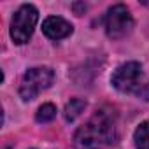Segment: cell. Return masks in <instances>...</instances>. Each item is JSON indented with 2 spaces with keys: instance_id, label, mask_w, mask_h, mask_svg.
I'll list each match as a JSON object with an SVG mask.
<instances>
[{
  "instance_id": "obj_8",
  "label": "cell",
  "mask_w": 149,
  "mask_h": 149,
  "mask_svg": "<svg viewBox=\"0 0 149 149\" xmlns=\"http://www.w3.org/2000/svg\"><path fill=\"white\" fill-rule=\"evenodd\" d=\"M133 139H135L137 149H149V121H144L139 125Z\"/></svg>"
},
{
  "instance_id": "obj_4",
  "label": "cell",
  "mask_w": 149,
  "mask_h": 149,
  "mask_svg": "<svg viewBox=\"0 0 149 149\" xmlns=\"http://www.w3.org/2000/svg\"><path fill=\"white\" fill-rule=\"evenodd\" d=\"M104 26H105V33L111 39L126 37L133 28V18H132L128 7L125 4L112 6L104 18Z\"/></svg>"
},
{
  "instance_id": "obj_7",
  "label": "cell",
  "mask_w": 149,
  "mask_h": 149,
  "mask_svg": "<svg viewBox=\"0 0 149 149\" xmlns=\"http://www.w3.org/2000/svg\"><path fill=\"white\" fill-rule=\"evenodd\" d=\"M86 109V100L83 98H72L67 105H65V111H63V116L67 121H74V119H77L81 116V112Z\"/></svg>"
},
{
  "instance_id": "obj_3",
  "label": "cell",
  "mask_w": 149,
  "mask_h": 149,
  "mask_svg": "<svg viewBox=\"0 0 149 149\" xmlns=\"http://www.w3.org/2000/svg\"><path fill=\"white\" fill-rule=\"evenodd\" d=\"M39 19V11L32 4L21 6L11 21V39L14 44H26L33 33V28Z\"/></svg>"
},
{
  "instance_id": "obj_5",
  "label": "cell",
  "mask_w": 149,
  "mask_h": 149,
  "mask_svg": "<svg viewBox=\"0 0 149 149\" xmlns=\"http://www.w3.org/2000/svg\"><path fill=\"white\" fill-rule=\"evenodd\" d=\"M140 79H142L140 63L139 61H126V63L119 65L114 70L112 77H111V83L121 93H137L139 88L142 86Z\"/></svg>"
},
{
  "instance_id": "obj_2",
  "label": "cell",
  "mask_w": 149,
  "mask_h": 149,
  "mask_svg": "<svg viewBox=\"0 0 149 149\" xmlns=\"http://www.w3.org/2000/svg\"><path fill=\"white\" fill-rule=\"evenodd\" d=\"M54 72L49 67H33L28 68L26 74L23 76L21 86H19V95L25 102L33 100L39 93L47 90L53 84Z\"/></svg>"
},
{
  "instance_id": "obj_10",
  "label": "cell",
  "mask_w": 149,
  "mask_h": 149,
  "mask_svg": "<svg viewBox=\"0 0 149 149\" xmlns=\"http://www.w3.org/2000/svg\"><path fill=\"white\" fill-rule=\"evenodd\" d=\"M137 95H139L140 98H144V100H149V83H147V84H142V86L139 88Z\"/></svg>"
},
{
  "instance_id": "obj_6",
  "label": "cell",
  "mask_w": 149,
  "mask_h": 149,
  "mask_svg": "<svg viewBox=\"0 0 149 149\" xmlns=\"http://www.w3.org/2000/svg\"><path fill=\"white\" fill-rule=\"evenodd\" d=\"M72 30H74L72 25H70L67 19L60 18V16H49V18H46L44 23H42V32H44V35L49 37L51 40L65 39V37H68V35L72 33Z\"/></svg>"
},
{
  "instance_id": "obj_1",
  "label": "cell",
  "mask_w": 149,
  "mask_h": 149,
  "mask_svg": "<svg viewBox=\"0 0 149 149\" xmlns=\"http://www.w3.org/2000/svg\"><path fill=\"white\" fill-rule=\"evenodd\" d=\"M116 111L102 107L76 132L74 140L79 149H105L116 142Z\"/></svg>"
},
{
  "instance_id": "obj_9",
  "label": "cell",
  "mask_w": 149,
  "mask_h": 149,
  "mask_svg": "<svg viewBox=\"0 0 149 149\" xmlns=\"http://www.w3.org/2000/svg\"><path fill=\"white\" fill-rule=\"evenodd\" d=\"M56 118V107L53 104H42L35 114V119L39 123H49Z\"/></svg>"
}]
</instances>
